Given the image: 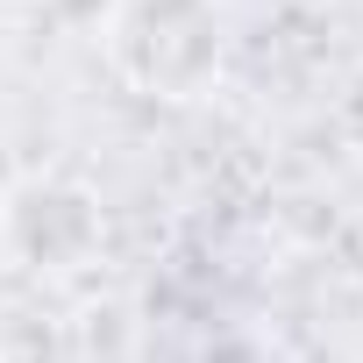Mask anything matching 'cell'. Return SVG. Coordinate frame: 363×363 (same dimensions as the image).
I'll list each match as a JSON object with an SVG mask.
<instances>
[{"mask_svg":"<svg viewBox=\"0 0 363 363\" xmlns=\"http://www.w3.org/2000/svg\"><path fill=\"white\" fill-rule=\"evenodd\" d=\"M107 65L143 100H207L228 57V22L214 0H114L107 15Z\"/></svg>","mask_w":363,"mask_h":363,"instance_id":"6da1fadb","label":"cell"},{"mask_svg":"<svg viewBox=\"0 0 363 363\" xmlns=\"http://www.w3.org/2000/svg\"><path fill=\"white\" fill-rule=\"evenodd\" d=\"M335 128H342V143L363 157V72L342 86V100H335Z\"/></svg>","mask_w":363,"mask_h":363,"instance_id":"3957f363","label":"cell"},{"mask_svg":"<svg viewBox=\"0 0 363 363\" xmlns=\"http://www.w3.org/2000/svg\"><path fill=\"white\" fill-rule=\"evenodd\" d=\"M0 242H8V257L22 271L65 278V271L100 257L107 221H100V200L79 178H22L8 193V207H0Z\"/></svg>","mask_w":363,"mask_h":363,"instance_id":"7a4b0ae2","label":"cell"}]
</instances>
